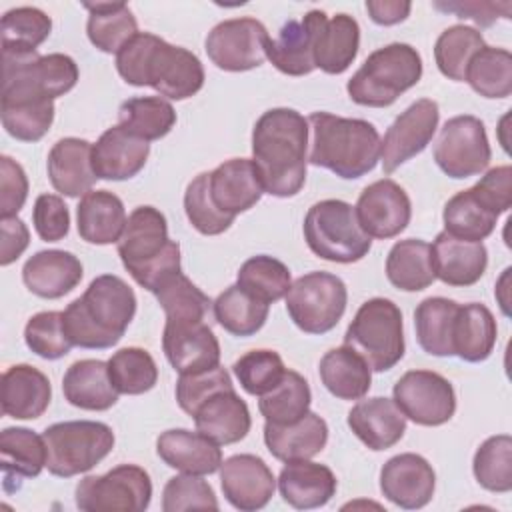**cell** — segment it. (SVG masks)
<instances>
[{
	"instance_id": "cell-29",
	"label": "cell",
	"mask_w": 512,
	"mask_h": 512,
	"mask_svg": "<svg viewBox=\"0 0 512 512\" xmlns=\"http://www.w3.org/2000/svg\"><path fill=\"white\" fill-rule=\"evenodd\" d=\"M0 390L2 412L16 420L40 418L52 400L48 376L30 364L10 366L2 374Z\"/></svg>"
},
{
	"instance_id": "cell-11",
	"label": "cell",
	"mask_w": 512,
	"mask_h": 512,
	"mask_svg": "<svg viewBox=\"0 0 512 512\" xmlns=\"http://www.w3.org/2000/svg\"><path fill=\"white\" fill-rule=\"evenodd\" d=\"M150 500V476L136 464H120L106 474L86 476L76 486V506L84 512H144Z\"/></svg>"
},
{
	"instance_id": "cell-12",
	"label": "cell",
	"mask_w": 512,
	"mask_h": 512,
	"mask_svg": "<svg viewBox=\"0 0 512 512\" xmlns=\"http://www.w3.org/2000/svg\"><path fill=\"white\" fill-rule=\"evenodd\" d=\"M492 150L484 122L472 114H462L446 120L434 144V162L454 178L464 180L480 174L490 164Z\"/></svg>"
},
{
	"instance_id": "cell-42",
	"label": "cell",
	"mask_w": 512,
	"mask_h": 512,
	"mask_svg": "<svg viewBox=\"0 0 512 512\" xmlns=\"http://www.w3.org/2000/svg\"><path fill=\"white\" fill-rule=\"evenodd\" d=\"M84 8L88 10V40L100 52L118 54V50L138 34V22L126 2H86Z\"/></svg>"
},
{
	"instance_id": "cell-57",
	"label": "cell",
	"mask_w": 512,
	"mask_h": 512,
	"mask_svg": "<svg viewBox=\"0 0 512 512\" xmlns=\"http://www.w3.org/2000/svg\"><path fill=\"white\" fill-rule=\"evenodd\" d=\"M218 510V500L212 486L198 474L172 476L162 490V510Z\"/></svg>"
},
{
	"instance_id": "cell-31",
	"label": "cell",
	"mask_w": 512,
	"mask_h": 512,
	"mask_svg": "<svg viewBox=\"0 0 512 512\" xmlns=\"http://www.w3.org/2000/svg\"><path fill=\"white\" fill-rule=\"evenodd\" d=\"M156 452L166 466L184 474H214L222 464V450L218 444L198 430L172 428L162 432L156 440Z\"/></svg>"
},
{
	"instance_id": "cell-62",
	"label": "cell",
	"mask_w": 512,
	"mask_h": 512,
	"mask_svg": "<svg viewBox=\"0 0 512 512\" xmlns=\"http://www.w3.org/2000/svg\"><path fill=\"white\" fill-rule=\"evenodd\" d=\"M436 10L456 14L458 18H470L480 26H492L498 18H510V2H478V0H458V2H434Z\"/></svg>"
},
{
	"instance_id": "cell-9",
	"label": "cell",
	"mask_w": 512,
	"mask_h": 512,
	"mask_svg": "<svg viewBox=\"0 0 512 512\" xmlns=\"http://www.w3.org/2000/svg\"><path fill=\"white\" fill-rule=\"evenodd\" d=\"M46 468L52 476L72 478L92 470L114 448V432L96 420H66L44 432Z\"/></svg>"
},
{
	"instance_id": "cell-47",
	"label": "cell",
	"mask_w": 512,
	"mask_h": 512,
	"mask_svg": "<svg viewBox=\"0 0 512 512\" xmlns=\"http://www.w3.org/2000/svg\"><path fill=\"white\" fill-rule=\"evenodd\" d=\"M464 80L484 98H506L512 92V54L506 48L482 46L468 62Z\"/></svg>"
},
{
	"instance_id": "cell-59",
	"label": "cell",
	"mask_w": 512,
	"mask_h": 512,
	"mask_svg": "<svg viewBox=\"0 0 512 512\" xmlns=\"http://www.w3.org/2000/svg\"><path fill=\"white\" fill-rule=\"evenodd\" d=\"M32 224L40 240L58 242L70 230V212L64 200L56 194H40L34 202Z\"/></svg>"
},
{
	"instance_id": "cell-50",
	"label": "cell",
	"mask_w": 512,
	"mask_h": 512,
	"mask_svg": "<svg viewBox=\"0 0 512 512\" xmlns=\"http://www.w3.org/2000/svg\"><path fill=\"white\" fill-rule=\"evenodd\" d=\"M108 372L118 394L138 396L158 382V366L148 350L138 346L120 348L108 360Z\"/></svg>"
},
{
	"instance_id": "cell-1",
	"label": "cell",
	"mask_w": 512,
	"mask_h": 512,
	"mask_svg": "<svg viewBox=\"0 0 512 512\" xmlns=\"http://www.w3.org/2000/svg\"><path fill=\"white\" fill-rule=\"evenodd\" d=\"M308 120L292 108L266 110L252 128V162L262 188L276 198L296 196L306 182Z\"/></svg>"
},
{
	"instance_id": "cell-44",
	"label": "cell",
	"mask_w": 512,
	"mask_h": 512,
	"mask_svg": "<svg viewBox=\"0 0 512 512\" xmlns=\"http://www.w3.org/2000/svg\"><path fill=\"white\" fill-rule=\"evenodd\" d=\"M270 304L258 300L250 292L242 290L238 284L228 286L212 302L216 322L232 336H252L256 334L268 318Z\"/></svg>"
},
{
	"instance_id": "cell-24",
	"label": "cell",
	"mask_w": 512,
	"mask_h": 512,
	"mask_svg": "<svg viewBox=\"0 0 512 512\" xmlns=\"http://www.w3.org/2000/svg\"><path fill=\"white\" fill-rule=\"evenodd\" d=\"M430 252L434 276L456 288L476 284L488 266V250L482 242L460 240L446 230L436 234Z\"/></svg>"
},
{
	"instance_id": "cell-45",
	"label": "cell",
	"mask_w": 512,
	"mask_h": 512,
	"mask_svg": "<svg viewBox=\"0 0 512 512\" xmlns=\"http://www.w3.org/2000/svg\"><path fill=\"white\" fill-rule=\"evenodd\" d=\"M258 398V410L266 422L292 424L310 410L312 392L302 374L286 368L282 380Z\"/></svg>"
},
{
	"instance_id": "cell-20",
	"label": "cell",
	"mask_w": 512,
	"mask_h": 512,
	"mask_svg": "<svg viewBox=\"0 0 512 512\" xmlns=\"http://www.w3.org/2000/svg\"><path fill=\"white\" fill-rule=\"evenodd\" d=\"M162 350L178 374H194L220 364V344L204 320L174 322L166 320Z\"/></svg>"
},
{
	"instance_id": "cell-3",
	"label": "cell",
	"mask_w": 512,
	"mask_h": 512,
	"mask_svg": "<svg viewBox=\"0 0 512 512\" xmlns=\"http://www.w3.org/2000/svg\"><path fill=\"white\" fill-rule=\"evenodd\" d=\"M134 314V290L120 276L100 274L66 306L64 328L74 346L104 350L120 342Z\"/></svg>"
},
{
	"instance_id": "cell-64",
	"label": "cell",
	"mask_w": 512,
	"mask_h": 512,
	"mask_svg": "<svg viewBox=\"0 0 512 512\" xmlns=\"http://www.w3.org/2000/svg\"><path fill=\"white\" fill-rule=\"evenodd\" d=\"M412 4L408 0H366V10L372 22L380 26H392L404 22Z\"/></svg>"
},
{
	"instance_id": "cell-14",
	"label": "cell",
	"mask_w": 512,
	"mask_h": 512,
	"mask_svg": "<svg viewBox=\"0 0 512 512\" xmlns=\"http://www.w3.org/2000/svg\"><path fill=\"white\" fill-rule=\"evenodd\" d=\"M394 402L420 426L446 424L456 412V394L448 378L432 370H408L394 384Z\"/></svg>"
},
{
	"instance_id": "cell-23",
	"label": "cell",
	"mask_w": 512,
	"mask_h": 512,
	"mask_svg": "<svg viewBox=\"0 0 512 512\" xmlns=\"http://www.w3.org/2000/svg\"><path fill=\"white\" fill-rule=\"evenodd\" d=\"M208 188L216 208L228 216L250 210L264 194L252 158H230L208 176Z\"/></svg>"
},
{
	"instance_id": "cell-55",
	"label": "cell",
	"mask_w": 512,
	"mask_h": 512,
	"mask_svg": "<svg viewBox=\"0 0 512 512\" xmlns=\"http://www.w3.org/2000/svg\"><path fill=\"white\" fill-rule=\"evenodd\" d=\"M26 346L44 360H58L74 346L64 328V312L46 310L34 314L24 328Z\"/></svg>"
},
{
	"instance_id": "cell-28",
	"label": "cell",
	"mask_w": 512,
	"mask_h": 512,
	"mask_svg": "<svg viewBox=\"0 0 512 512\" xmlns=\"http://www.w3.org/2000/svg\"><path fill=\"white\" fill-rule=\"evenodd\" d=\"M48 178L56 192L78 198L98 180L92 168V144L84 138H60L48 152Z\"/></svg>"
},
{
	"instance_id": "cell-46",
	"label": "cell",
	"mask_w": 512,
	"mask_h": 512,
	"mask_svg": "<svg viewBox=\"0 0 512 512\" xmlns=\"http://www.w3.org/2000/svg\"><path fill=\"white\" fill-rule=\"evenodd\" d=\"M442 220H444V230L454 238L482 242L494 232L498 216L492 210H488L468 188V190L456 192L446 202Z\"/></svg>"
},
{
	"instance_id": "cell-26",
	"label": "cell",
	"mask_w": 512,
	"mask_h": 512,
	"mask_svg": "<svg viewBox=\"0 0 512 512\" xmlns=\"http://www.w3.org/2000/svg\"><path fill=\"white\" fill-rule=\"evenodd\" d=\"M354 436L370 450H388L402 440L406 432V416L394 400L374 396L358 400L346 418Z\"/></svg>"
},
{
	"instance_id": "cell-5",
	"label": "cell",
	"mask_w": 512,
	"mask_h": 512,
	"mask_svg": "<svg viewBox=\"0 0 512 512\" xmlns=\"http://www.w3.org/2000/svg\"><path fill=\"white\" fill-rule=\"evenodd\" d=\"M118 256L130 276L148 292L180 268V246L168 238L166 216L154 206H138L130 212L118 240Z\"/></svg>"
},
{
	"instance_id": "cell-54",
	"label": "cell",
	"mask_w": 512,
	"mask_h": 512,
	"mask_svg": "<svg viewBox=\"0 0 512 512\" xmlns=\"http://www.w3.org/2000/svg\"><path fill=\"white\" fill-rule=\"evenodd\" d=\"M244 392L252 396H262L272 390L284 376L286 366L278 352L268 348H258L242 354L232 366Z\"/></svg>"
},
{
	"instance_id": "cell-53",
	"label": "cell",
	"mask_w": 512,
	"mask_h": 512,
	"mask_svg": "<svg viewBox=\"0 0 512 512\" xmlns=\"http://www.w3.org/2000/svg\"><path fill=\"white\" fill-rule=\"evenodd\" d=\"M52 32V20L34 6L12 8L0 22V46L36 50Z\"/></svg>"
},
{
	"instance_id": "cell-36",
	"label": "cell",
	"mask_w": 512,
	"mask_h": 512,
	"mask_svg": "<svg viewBox=\"0 0 512 512\" xmlns=\"http://www.w3.org/2000/svg\"><path fill=\"white\" fill-rule=\"evenodd\" d=\"M62 392L68 404L92 412L108 410L118 402V390L110 380L108 362L94 358L70 364L62 378Z\"/></svg>"
},
{
	"instance_id": "cell-6",
	"label": "cell",
	"mask_w": 512,
	"mask_h": 512,
	"mask_svg": "<svg viewBox=\"0 0 512 512\" xmlns=\"http://www.w3.org/2000/svg\"><path fill=\"white\" fill-rule=\"evenodd\" d=\"M422 78V58L418 50L404 42L386 44L364 60L346 84L354 104L384 108L400 94L416 86Z\"/></svg>"
},
{
	"instance_id": "cell-30",
	"label": "cell",
	"mask_w": 512,
	"mask_h": 512,
	"mask_svg": "<svg viewBox=\"0 0 512 512\" xmlns=\"http://www.w3.org/2000/svg\"><path fill=\"white\" fill-rule=\"evenodd\" d=\"M82 276V262L66 250H40L30 256L22 268L26 288L48 300H56L72 292L80 284Z\"/></svg>"
},
{
	"instance_id": "cell-25",
	"label": "cell",
	"mask_w": 512,
	"mask_h": 512,
	"mask_svg": "<svg viewBox=\"0 0 512 512\" xmlns=\"http://www.w3.org/2000/svg\"><path fill=\"white\" fill-rule=\"evenodd\" d=\"M196 430L218 446L234 444L246 438L252 426L248 404L234 388L218 390L208 396L192 414Z\"/></svg>"
},
{
	"instance_id": "cell-41",
	"label": "cell",
	"mask_w": 512,
	"mask_h": 512,
	"mask_svg": "<svg viewBox=\"0 0 512 512\" xmlns=\"http://www.w3.org/2000/svg\"><path fill=\"white\" fill-rule=\"evenodd\" d=\"M458 302L442 296L424 298L414 310V328L420 348L430 356H454L452 330Z\"/></svg>"
},
{
	"instance_id": "cell-39",
	"label": "cell",
	"mask_w": 512,
	"mask_h": 512,
	"mask_svg": "<svg viewBox=\"0 0 512 512\" xmlns=\"http://www.w3.org/2000/svg\"><path fill=\"white\" fill-rule=\"evenodd\" d=\"M360 48V26L350 14L326 16L316 36L314 62L326 74H342L354 62Z\"/></svg>"
},
{
	"instance_id": "cell-34",
	"label": "cell",
	"mask_w": 512,
	"mask_h": 512,
	"mask_svg": "<svg viewBox=\"0 0 512 512\" xmlns=\"http://www.w3.org/2000/svg\"><path fill=\"white\" fill-rule=\"evenodd\" d=\"M0 468L6 492H16L24 478H34L46 466L44 436L24 426H10L0 432Z\"/></svg>"
},
{
	"instance_id": "cell-21",
	"label": "cell",
	"mask_w": 512,
	"mask_h": 512,
	"mask_svg": "<svg viewBox=\"0 0 512 512\" xmlns=\"http://www.w3.org/2000/svg\"><path fill=\"white\" fill-rule=\"evenodd\" d=\"M436 488V474L430 462L414 452L392 456L380 470V490L386 500L404 508H424Z\"/></svg>"
},
{
	"instance_id": "cell-32",
	"label": "cell",
	"mask_w": 512,
	"mask_h": 512,
	"mask_svg": "<svg viewBox=\"0 0 512 512\" xmlns=\"http://www.w3.org/2000/svg\"><path fill=\"white\" fill-rule=\"evenodd\" d=\"M338 482L334 472L318 462H286L278 476V490L286 504L296 510H312L328 504L336 494Z\"/></svg>"
},
{
	"instance_id": "cell-51",
	"label": "cell",
	"mask_w": 512,
	"mask_h": 512,
	"mask_svg": "<svg viewBox=\"0 0 512 512\" xmlns=\"http://www.w3.org/2000/svg\"><path fill=\"white\" fill-rule=\"evenodd\" d=\"M482 46L486 44L476 28L466 24H454L446 28L434 44L436 66L446 78L454 82H464L468 62Z\"/></svg>"
},
{
	"instance_id": "cell-37",
	"label": "cell",
	"mask_w": 512,
	"mask_h": 512,
	"mask_svg": "<svg viewBox=\"0 0 512 512\" xmlns=\"http://www.w3.org/2000/svg\"><path fill=\"white\" fill-rule=\"evenodd\" d=\"M324 388L340 400H360L372 386V370L368 362L350 346L328 350L318 364Z\"/></svg>"
},
{
	"instance_id": "cell-8",
	"label": "cell",
	"mask_w": 512,
	"mask_h": 512,
	"mask_svg": "<svg viewBox=\"0 0 512 512\" xmlns=\"http://www.w3.org/2000/svg\"><path fill=\"white\" fill-rule=\"evenodd\" d=\"M344 344L354 348L374 372L394 368L404 356L402 312L388 298L366 300L348 324Z\"/></svg>"
},
{
	"instance_id": "cell-60",
	"label": "cell",
	"mask_w": 512,
	"mask_h": 512,
	"mask_svg": "<svg viewBox=\"0 0 512 512\" xmlns=\"http://www.w3.org/2000/svg\"><path fill=\"white\" fill-rule=\"evenodd\" d=\"M470 190L496 216L508 212L512 206V168L508 164L490 168Z\"/></svg>"
},
{
	"instance_id": "cell-40",
	"label": "cell",
	"mask_w": 512,
	"mask_h": 512,
	"mask_svg": "<svg viewBox=\"0 0 512 512\" xmlns=\"http://www.w3.org/2000/svg\"><path fill=\"white\" fill-rule=\"evenodd\" d=\"M386 278L394 288L404 292L428 288L436 280L430 244L420 238L398 240L386 256Z\"/></svg>"
},
{
	"instance_id": "cell-49",
	"label": "cell",
	"mask_w": 512,
	"mask_h": 512,
	"mask_svg": "<svg viewBox=\"0 0 512 512\" xmlns=\"http://www.w3.org/2000/svg\"><path fill=\"white\" fill-rule=\"evenodd\" d=\"M472 472L476 482L496 494L512 490V438L508 434H496L486 438L472 460Z\"/></svg>"
},
{
	"instance_id": "cell-33",
	"label": "cell",
	"mask_w": 512,
	"mask_h": 512,
	"mask_svg": "<svg viewBox=\"0 0 512 512\" xmlns=\"http://www.w3.org/2000/svg\"><path fill=\"white\" fill-rule=\"evenodd\" d=\"M328 442V424L316 412H306L292 424H264V444L268 452L282 460H310L324 450Z\"/></svg>"
},
{
	"instance_id": "cell-52",
	"label": "cell",
	"mask_w": 512,
	"mask_h": 512,
	"mask_svg": "<svg viewBox=\"0 0 512 512\" xmlns=\"http://www.w3.org/2000/svg\"><path fill=\"white\" fill-rule=\"evenodd\" d=\"M166 320L174 322H200L212 304L208 294H204L188 276L182 272L172 274L154 292Z\"/></svg>"
},
{
	"instance_id": "cell-2",
	"label": "cell",
	"mask_w": 512,
	"mask_h": 512,
	"mask_svg": "<svg viewBox=\"0 0 512 512\" xmlns=\"http://www.w3.org/2000/svg\"><path fill=\"white\" fill-rule=\"evenodd\" d=\"M116 70L126 84L150 86L170 100H186L204 86L200 58L150 32H138L118 50Z\"/></svg>"
},
{
	"instance_id": "cell-17",
	"label": "cell",
	"mask_w": 512,
	"mask_h": 512,
	"mask_svg": "<svg viewBox=\"0 0 512 512\" xmlns=\"http://www.w3.org/2000/svg\"><path fill=\"white\" fill-rule=\"evenodd\" d=\"M362 230L370 238L388 240L406 230L412 204L406 190L390 178L368 184L354 206Z\"/></svg>"
},
{
	"instance_id": "cell-38",
	"label": "cell",
	"mask_w": 512,
	"mask_h": 512,
	"mask_svg": "<svg viewBox=\"0 0 512 512\" xmlns=\"http://www.w3.org/2000/svg\"><path fill=\"white\" fill-rule=\"evenodd\" d=\"M496 336L494 314L484 304L470 302L458 306L452 330L454 356L464 362H484L496 346Z\"/></svg>"
},
{
	"instance_id": "cell-10",
	"label": "cell",
	"mask_w": 512,
	"mask_h": 512,
	"mask_svg": "<svg viewBox=\"0 0 512 512\" xmlns=\"http://www.w3.org/2000/svg\"><path fill=\"white\" fill-rule=\"evenodd\" d=\"M286 312L306 334H326L342 318L348 290L336 274L314 270L296 278L288 290Z\"/></svg>"
},
{
	"instance_id": "cell-35",
	"label": "cell",
	"mask_w": 512,
	"mask_h": 512,
	"mask_svg": "<svg viewBox=\"0 0 512 512\" xmlns=\"http://www.w3.org/2000/svg\"><path fill=\"white\" fill-rule=\"evenodd\" d=\"M126 220L122 200L110 190H90L76 206V228L88 244L104 246L118 242Z\"/></svg>"
},
{
	"instance_id": "cell-16",
	"label": "cell",
	"mask_w": 512,
	"mask_h": 512,
	"mask_svg": "<svg viewBox=\"0 0 512 512\" xmlns=\"http://www.w3.org/2000/svg\"><path fill=\"white\" fill-rule=\"evenodd\" d=\"M438 120V104L430 98H420L398 114L380 140V160L384 172L392 174L398 166L420 154L432 142Z\"/></svg>"
},
{
	"instance_id": "cell-61",
	"label": "cell",
	"mask_w": 512,
	"mask_h": 512,
	"mask_svg": "<svg viewBox=\"0 0 512 512\" xmlns=\"http://www.w3.org/2000/svg\"><path fill=\"white\" fill-rule=\"evenodd\" d=\"M28 198V178L24 168L10 156H0V214L16 216Z\"/></svg>"
},
{
	"instance_id": "cell-19",
	"label": "cell",
	"mask_w": 512,
	"mask_h": 512,
	"mask_svg": "<svg viewBox=\"0 0 512 512\" xmlns=\"http://www.w3.org/2000/svg\"><path fill=\"white\" fill-rule=\"evenodd\" d=\"M220 486L236 510L254 512L274 496L276 478L260 456L234 454L220 464Z\"/></svg>"
},
{
	"instance_id": "cell-18",
	"label": "cell",
	"mask_w": 512,
	"mask_h": 512,
	"mask_svg": "<svg viewBox=\"0 0 512 512\" xmlns=\"http://www.w3.org/2000/svg\"><path fill=\"white\" fill-rule=\"evenodd\" d=\"M0 116L4 130L22 142H38L54 120V100L24 82L2 84Z\"/></svg>"
},
{
	"instance_id": "cell-43",
	"label": "cell",
	"mask_w": 512,
	"mask_h": 512,
	"mask_svg": "<svg viewBox=\"0 0 512 512\" xmlns=\"http://www.w3.org/2000/svg\"><path fill=\"white\" fill-rule=\"evenodd\" d=\"M118 124L146 142L160 140L174 128L176 110L162 96H136L120 104Z\"/></svg>"
},
{
	"instance_id": "cell-56",
	"label": "cell",
	"mask_w": 512,
	"mask_h": 512,
	"mask_svg": "<svg viewBox=\"0 0 512 512\" xmlns=\"http://www.w3.org/2000/svg\"><path fill=\"white\" fill-rule=\"evenodd\" d=\"M208 176H210V172H200L186 186L184 210H186V216H188L190 224L200 234L216 236V234L226 232L232 226L234 216H228V214L220 212L216 208V204L212 202L210 188H208Z\"/></svg>"
},
{
	"instance_id": "cell-7",
	"label": "cell",
	"mask_w": 512,
	"mask_h": 512,
	"mask_svg": "<svg viewBox=\"0 0 512 512\" xmlns=\"http://www.w3.org/2000/svg\"><path fill=\"white\" fill-rule=\"evenodd\" d=\"M302 230L308 248L328 262H358L372 246V238L362 230L354 206L336 198L312 204L304 216Z\"/></svg>"
},
{
	"instance_id": "cell-48",
	"label": "cell",
	"mask_w": 512,
	"mask_h": 512,
	"mask_svg": "<svg viewBox=\"0 0 512 512\" xmlns=\"http://www.w3.org/2000/svg\"><path fill=\"white\" fill-rule=\"evenodd\" d=\"M236 284L256 296L258 300L272 304L284 298L292 286L290 270L278 258L268 254H258L248 258L236 276Z\"/></svg>"
},
{
	"instance_id": "cell-27",
	"label": "cell",
	"mask_w": 512,
	"mask_h": 512,
	"mask_svg": "<svg viewBox=\"0 0 512 512\" xmlns=\"http://www.w3.org/2000/svg\"><path fill=\"white\" fill-rule=\"evenodd\" d=\"M148 154L150 144L146 140L116 124L92 144V168L98 178L120 182L134 178L144 168Z\"/></svg>"
},
{
	"instance_id": "cell-63",
	"label": "cell",
	"mask_w": 512,
	"mask_h": 512,
	"mask_svg": "<svg viewBox=\"0 0 512 512\" xmlns=\"http://www.w3.org/2000/svg\"><path fill=\"white\" fill-rule=\"evenodd\" d=\"M2 244H0V264L8 266L22 256L30 244L28 226L18 216H8L0 220Z\"/></svg>"
},
{
	"instance_id": "cell-58",
	"label": "cell",
	"mask_w": 512,
	"mask_h": 512,
	"mask_svg": "<svg viewBox=\"0 0 512 512\" xmlns=\"http://www.w3.org/2000/svg\"><path fill=\"white\" fill-rule=\"evenodd\" d=\"M226 388H234V384L228 370L220 364L202 372L180 374L176 382V402L188 416H192L208 396Z\"/></svg>"
},
{
	"instance_id": "cell-4",
	"label": "cell",
	"mask_w": 512,
	"mask_h": 512,
	"mask_svg": "<svg viewBox=\"0 0 512 512\" xmlns=\"http://www.w3.org/2000/svg\"><path fill=\"white\" fill-rule=\"evenodd\" d=\"M312 148L308 162L326 168L344 180L362 178L380 160V134L362 118H344L330 112H312L308 118Z\"/></svg>"
},
{
	"instance_id": "cell-13",
	"label": "cell",
	"mask_w": 512,
	"mask_h": 512,
	"mask_svg": "<svg viewBox=\"0 0 512 512\" xmlns=\"http://www.w3.org/2000/svg\"><path fill=\"white\" fill-rule=\"evenodd\" d=\"M268 30L256 18H230L218 22L206 36L204 48L212 64L226 72H246L264 64Z\"/></svg>"
},
{
	"instance_id": "cell-15",
	"label": "cell",
	"mask_w": 512,
	"mask_h": 512,
	"mask_svg": "<svg viewBox=\"0 0 512 512\" xmlns=\"http://www.w3.org/2000/svg\"><path fill=\"white\" fill-rule=\"evenodd\" d=\"M6 82H24L54 100L76 86L78 66L60 52L40 56L36 50L2 48V84Z\"/></svg>"
},
{
	"instance_id": "cell-22",
	"label": "cell",
	"mask_w": 512,
	"mask_h": 512,
	"mask_svg": "<svg viewBox=\"0 0 512 512\" xmlns=\"http://www.w3.org/2000/svg\"><path fill=\"white\" fill-rule=\"evenodd\" d=\"M324 20V10H310L302 20L284 22L278 36L268 42V60L288 76H306L316 70V36Z\"/></svg>"
}]
</instances>
